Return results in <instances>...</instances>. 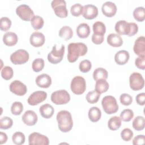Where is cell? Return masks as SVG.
Masks as SVG:
<instances>
[{
  "label": "cell",
  "instance_id": "6da1fadb",
  "mask_svg": "<svg viewBox=\"0 0 145 145\" xmlns=\"http://www.w3.org/2000/svg\"><path fill=\"white\" fill-rule=\"evenodd\" d=\"M67 60L69 62H75L79 57L84 56L87 52L88 48L83 42H71L67 47Z\"/></svg>",
  "mask_w": 145,
  "mask_h": 145
},
{
  "label": "cell",
  "instance_id": "7a4b0ae2",
  "mask_svg": "<svg viewBox=\"0 0 145 145\" xmlns=\"http://www.w3.org/2000/svg\"><path fill=\"white\" fill-rule=\"evenodd\" d=\"M58 122V127L61 131L67 133L70 131L73 126V121L71 113L65 110L59 112L56 116Z\"/></svg>",
  "mask_w": 145,
  "mask_h": 145
},
{
  "label": "cell",
  "instance_id": "3957f363",
  "mask_svg": "<svg viewBox=\"0 0 145 145\" xmlns=\"http://www.w3.org/2000/svg\"><path fill=\"white\" fill-rule=\"evenodd\" d=\"M101 105L104 112L108 114L116 113L118 110V105L114 97L110 95L104 97L101 101Z\"/></svg>",
  "mask_w": 145,
  "mask_h": 145
},
{
  "label": "cell",
  "instance_id": "277c9868",
  "mask_svg": "<svg viewBox=\"0 0 145 145\" xmlns=\"http://www.w3.org/2000/svg\"><path fill=\"white\" fill-rule=\"evenodd\" d=\"M71 91L75 95H82L86 89V82L81 76H74L71 82Z\"/></svg>",
  "mask_w": 145,
  "mask_h": 145
},
{
  "label": "cell",
  "instance_id": "5b68a950",
  "mask_svg": "<svg viewBox=\"0 0 145 145\" xmlns=\"http://www.w3.org/2000/svg\"><path fill=\"white\" fill-rule=\"evenodd\" d=\"M50 99L56 105H63L70 101V96L67 91L61 89L53 92L51 95Z\"/></svg>",
  "mask_w": 145,
  "mask_h": 145
},
{
  "label": "cell",
  "instance_id": "8992f818",
  "mask_svg": "<svg viewBox=\"0 0 145 145\" xmlns=\"http://www.w3.org/2000/svg\"><path fill=\"white\" fill-rule=\"evenodd\" d=\"M52 7L55 14L61 18L67 16L68 11L66 8V3L64 0H53L51 2Z\"/></svg>",
  "mask_w": 145,
  "mask_h": 145
},
{
  "label": "cell",
  "instance_id": "52a82bcc",
  "mask_svg": "<svg viewBox=\"0 0 145 145\" xmlns=\"http://www.w3.org/2000/svg\"><path fill=\"white\" fill-rule=\"evenodd\" d=\"M29 53L24 49H18L10 56V61L14 65L25 63L29 59Z\"/></svg>",
  "mask_w": 145,
  "mask_h": 145
},
{
  "label": "cell",
  "instance_id": "ba28073f",
  "mask_svg": "<svg viewBox=\"0 0 145 145\" xmlns=\"http://www.w3.org/2000/svg\"><path fill=\"white\" fill-rule=\"evenodd\" d=\"M65 54V45H62L59 49H57V46H53L52 50L48 54V60L52 64H57L60 62Z\"/></svg>",
  "mask_w": 145,
  "mask_h": 145
},
{
  "label": "cell",
  "instance_id": "9c48e42d",
  "mask_svg": "<svg viewBox=\"0 0 145 145\" xmlns=\"http://www.w3.org/2000/svg\"><path fill=\"white\" fill-rule=\"evenodd\" d=\"M129 84L131 89L139 91L144 87V80L142 74L137 72H134L130 75Z\"/></svg>",
  "mask_w": 145,
  "mask_h": 145
},
{
  "label": "cell",
  "instance_id": "30bf717a",
  "mask_svg": "<svg viewBox=\"0 0 145 145\" xmlns=\"http://www.w3.org/2000/svg\"><path fill=\"white\" fill-rule=\"evenodd\" d=\"M16 13L22 20L24 21H31L35 16L34 12L31 7L25 4L18 6L16 8Z\"/></svg>",
  "mask_w": 145,
  "mask_h": 145
},
{
  "label": "cell",
  "instance_id": "8fae6325",
  "mask_svg": "<svg viewBox=\"0 0 145 145\" xmlns=\"http://www.w3.org/2000/svg\"><path fill=\"white\" fill-rule=\"evenodd\" d=\"M28 144L29 145H48L49 138L39 133L33 132L28 137Z\"/></svg>",
  "mask_w": 145,
  "mask_h": 145
},
{
  "label": "cell",
  "instance_id": "7c38bea8",
  "mask_svg": "<svg viewBox=\"0 0 145 145\" xmlns=\"http://www.w3.org/2000/svg\"><path fill=\"white\" fill-rule=\"evenodd\" d=\"M9 89L12 93L19 96L24 95L27 91L26 86L18 80L12 81L10 84Z\"/></svg>",
  "mask_w": 145,
  "mask_h": 145
},
{
  "label": "cell",
  "instance_id": "4fadbf2b",
  "mask_svg": "<svg viewBox=\"0 0 145 145\" xmlns=\"http://www.w3.org/2000/svg\"><path fill=\"white\" fill-rule=\"evenodd\" d=\"M47 97V93L42 91H37L33 92L28 98V104L34 106L43 102Z\"/></svg>",
  "mask_w": 145,
  "mask_h": 145
},
{
  "label": "cell",
  "instance_id": "5bb4252c",
  "mask_svg": "<svg viewBox=\"0 0 145 145\" xmlns=\"http://www.w3.org/2000/svg\"><path fill=\"white\" fill-rule=\"evenodd\" d=\"M133 50L138 57H145V38L143 36L136 39L133 46Z\"/></svg>",
  "mask_w": 145,
  "mask_h": 145
},
{
  "label": "cell",
  "instance_id": "9a60e30c",
  "mask_svg": "<svg viewBox=\"0 0 145 145\" xmlns=\"http://www.w3.org/2000/svg\"><path fill=\"white\" fill-rule=\"evenodd\" d=\"M97 15L98 8L96 6L91 4H88L83 6L82 15L86 19H93L97 16Z\"/></svg>",
  "mask_w": 145,
  "mask_h": 145
},
{
  "label": "cell",
  "instance_id": "2e32d148",
  "mask_svg": "<svg viewBox=\"0 0 145 145\" xmlns=\"http://www.w3.org/2000/svg\"><path fill=\"white\" fill-rule=\"evenodd\" d=\"M22 119L24 123L26 125L33 126L37 123L38 117L34 111L28 110L25 112L22 116Z\"/></svg>",
  "mask_w": 145,
  "mask_h": 145
},
{
  "label": "cell",
  "instance_id": "e0dca14e",
  "mask_svg": "<svg viewBox=\"0 0 145 145\" xmlns=\"http://www.w3.org/2000/svg\"><path fill=\"white\" fill-rule=\"evenodd\" d=\"M45 36L40 32H34L32 33L29 38V41L31 45L34 47H40L45 43Z\"/></svg>",
  "mask_w": 145,
  "mask_h": 145
},
{
  "label": "cell",
  "instance_id": "ac0fdd59",
  "mask_svg": "<svg viewBox=\"0 0 145 145\" xmlns=\"http://www.w3.org/2000/svg\"><path fill=\"white\" fill-rule=\"evenodd\" d=\"M115 31L119 35H125L129 36L130 30V22L126 20H120L115 24Z\"/></svg>",
  "mask_w": 145,
  "mask_h": 145
},
{
  "label": "cell",
  "instance_id": "d6986e66",
  "mask_svg": "<svg viewBox=\"0 0 145 145\" xmlns=\"http://www.w3.org/2000/svg\"><path fill=\"white\" fill-rule=\"evenodd\" d=\"M117 6L116 4L110 1H107L103 3L101 10L103 14L109 18L115 15L117 12Z\"/></svg>",
  "mask_w": 145,
  "mask_h": 145
},
{
  "label": "cell",
  "instance_id": "ffe728a7",
  "mask_svg": "<svg viewBox=\"0 0 145 145\" xmlns=\"http://www.w3.org/2000/svg\"><path fill=\"white\" fill-rule=\"evenodd\" d=\"M36 83L39 87L47 88L52 84L51 77L47 74H42L38 75L35 80Z\"/></svg>",
  "mask_w": 145,
  "mask_h": 145
},
{
  "label": "cell",
  "instance_id": "44dd1931",
  "mask_svg": "<svg viewBox=\"0 0 145 145\" xmlns=\"http://www.w3.org/2000/svg\"><path fill=\"white\" fill-rule=\"evenodd\" d=\"M130 58V54L126 50H122L118 51L114 56V61L117 64L119 65H123L126 64Z\"/></svg>",
  "mask_w": 145,
  "mask_h": 145
},
{
  "label": "cell",
  "instance_id": "7402d4cb",
  "mask_svg": "<svg viewBox=\"0 0 145 145\" xmlns=\"http://www.w3.org/2000/svg\"><path fill=\"white\" fill-rule=\"evenodd\" d=\"M106 41L108 44L113 47H120L123 44V40L118 34L110 33L108 35Z\"/></svg>",
  "mask_w": 145,
  "mask_h": 145
},
{
  "label": "cell",
  "instance_id": "603a6c76",
  "mask_svg": "<svg viewBox=\"0 0 145 145\" xmlns=\"http://www.w3.org/2000/svg\"><path fill=\"white\" fill-rule=\"evenodd\" d=\"M18 38L17 35L12 32H7L3 35V42L8 46H14L18 42Z\"/></svg>",
  "mask_w": 145,
  "mask_h": 145
},
{
  "label": "cell",
  "instance_id": "cb8c5ba5",
  "mask_svg": "<svg viewBox=\"0 0 145 145\" xmlns=\"http://www.w3.org/2000/svg\"><path fill=\"white\" fill-rule=\"evenodd\" d=\"M76 31V34L79 37L85 39L88 37L90 34V28L88 24L82 23L78 25Z\"/></svg>",
  "mask_w": 145,
  "mask_h": 145
},
{
  "label": "cell",
  "instance_id": "d4e9b609",
  "mask_svg": "<svg viewBox=\"0 0 145 145\" xmlns=\"http://www.w3.org/2000/svg\"><path fill=\"white\" fill-rule=\"evenodd\" d=\"M39 112L43 118L49 119L53 116L54 112V109L50 104L46 103L40 107Z\"/></svg>",
  "mask_w": 145,
  "mask_h": 145
},
{
  "label": "cell",
  "instance_id": "484cf974",
  "mask_svg": "<svg viewBox=\"0 0 145 145\" xmlns=\"http://www.w3.org/2000/svg\"><path fill=\"white\" fill-rule=\"evenodd\" d=\"M88 116L91 121L93 122H96L101 118V110L98 107L92 106L89 109Z\"/></svg>",
  "mask_w": 145,
  "mask_h": 145
},
{
  "label": "cell",
  "instance_id": "4316f807",
  "mask_svg": "<svg viewBox=\"0 0 145 145\" xmlns=\"http://www.w3.org/2000/svg\"><path fill=\"white\" fill-rule=\"evenodd\" d=\"M109 83L105 79H99L96 81L95 90L99 94H101L106 92L109 89Z\"/></svg>",
  "mask_w": 145,
  "mask_h": 145
},
{
  "label": "cell",
  "instance_id": "83f0119b",
  "mask_svg": "<svg viewBox=\"0 0 145 145\" xmlns=\"http://www.w3.org/2000/svg\"><path fill=\"white\" fill-rule=\"evenodd\" d=\"M108 76V73L106 70L103 67H98L93 72V78L95 80L97 81L99 79H106Z\"/></svg>",
  "mask_w": 145,
  "mask_h": 145
},
{
  "label": "cell",
  "instance_id": "f1b7e54d",
  "mask_svg": "<svg viewBox=\"0 0 145 145\" xmlns=\"http://www.w3.org/2000/svg\"><path fill=\"white\" fill-rule=\"evenodd\" d=\"M121 125V119L118 116L112 117L108 122V128L111 130H118Z\"/></svg>",
  "mask_w": 145,
  "mask_h": 145
},
{
  "label": "cell",
  "instance_id": "f546056e",
  "mask_svg": "<svg viewBox=\"0 0 145 145\" xmlns=\"http://www.w3.org/2000/svg\"><path fill=\"white\" fill-rule=\"evenodd\" d=\"M59 36L64 40H68L72 37L73 31L71 27L67 25H65L59 29Z\"/></svg>",
  "mask_w": 145,
  "mask_h": 145
},
{
  "label": "cell",
  "instance_id": "4dcf8cb0",
  "mask_svg": "<svg viewBox=\"0 0 145 145\" xmlns=\"http://www.w3.org/2000/svg\"><path fill=\"white\" fill-rule=\"evenodd\" d=\"M93 33L97 35H103L106 32L105 24L100 21H97L93 23L92 26Z\"/></svg>",
  "mask_w": 145,
  "mask_h": 145
},
{
  "label": "cell",
  "instance_id": "1f68e13d",
  "mask_svg": "<svg viewBox=\"0 0 145 145\" xmlns=\"http://www.w3.org/2000/svg\"><path fill=\"white\" fill-rule=\"evenodd\" d=\"M145 125V120L143 116H138L134 118L133 121V127L137 131H140L144 129Z\"/></svg>",
  "mask_w": 145,
  "mask_h": 145
},
{
  "label": "cell",
  "instance_id": "d6a6232c",
  "mask_svg": "<svg viewBox=\"0 0 145 145\" xmlns=\"http://www.w3.org/2000/svg\"><path fill=\"white\" fill-rule=\"evenodd\" d=\"M133 16L138 22H143L145 19V9L143 7L139 6L133 11Z\"/></svg>",
  "mask_w": 145,
  "mask_h": 145
},
{
  "label": "cell",
  "instance_id": "836d02e7",
  "mask_svg": "<svg viewBox=\"0 0 145 145\" xmlns=\"http://www.w3.org/2000/svg\"><path fill=\"white\" fill-rule=\"evenodd\" d=\"M31 25L34 29L38 30L42 28L44 25V19L39 15H35L31 20Z\"/></svg>",
  "mask_w": 145,
  "mask_h": 145
},
{
  "label": "cell",
  "instance_id": "e575fe53",
  "mask_svg": "<svg viewBox=\"0 0 145 145\" xmlns=\"http://www.w3.org/2000/svg\"><path fill=\"white\" fill-rule=\"evenodd\" d=\"M25 135L24 134L20 131L15 132L12 136V142L16 145H21L24 144L25 142Z\"/></svg>",
  "mask_w": 145,
  "mask_h": 145
},
{
  "label": "cell",
  "instance_id": "d590c367",
  "mask_svg": "<svg viewBox=\"0 0 145 145\" xmlns=\"http://www.w3.org/2000/svg\"><path fill=\"white\" fill-rule=\"evenodd\" d=\"M44 65V60L42 58H38L34 59V61H33L32 64V68L35 72H38L41 71L43 69Z\"/></svg>",
  "mask_w": 145,
  "mask_h": 145
},
{
  "label": "cell",
  "instance_id": "8d00e7d4",
  "mask_svg": "<svg viewBox=\"0 0 145 145\" xmlns=\"http://www.w3.org/2000/svg\"><path fill=\"white\" fill-rule=\"evenodd\" d=\"M100 94L97 93L95 90L88 92L86 96V99L88 103L90 104L96 103L100 98Z\"/></svg>",
  "mask_w": 145,
  "mask_h": 145
},
{
  "label": "cell",
  "instance_id": "74e56055",
  "mask_svg": "<svg viewBox=\"0 0 145 145\" xmlns=\"http://www.w3.org/2000/svg\"><path fill=\"white\" fill-rule=\"evenodd\" d=\"M1 76L5 80L11 79L14 75V71L12 69L8 66H4L1 70Z\"/></svg>",
  "mask_w": 145,
  "mask_h": 145
},
{
  "label": "cell",
  "instance_id": "f35d334b",
  "mask_svg": "<svg viewBox=\"0 0 145 145\" xmlns=\"http://www.w3.org/2000/svg\"><path fill=\"white\" fill-rule=\"evenodd\" d=\"M13 124L12 120L7 116L2 117L0 120V129H8L11 127Z\"/></svg>",
  "mask_w": 145,
  "mask_h": 145
},
{
  "label": "cell",
  "instance_id": "ab89813d",
  "mask_svg": "<svg viewBox=\"0 0 145 145\" xmlns=\"http://www.w3.org/2000/svg\"><path fill=\"white\" fill-rule=\"evenodd\" d=\"M23 110V105L21 102L15 101L11 106V113L15 116H18L21 114Z\"/></svg>",
  "mask_w": 145,
  "mask_h": 145
},
{
  "label": "cell",
  "instance_id": "60d3db41",
  "mask_svg": "<svg viewBox=\"0 0 145 145\" xmlns=\"http://www.w3.org/2000/svg\"><path fill=\"white\" fill-rule=\"evenodd\" d=\"M134 117V112L130 109H126L122 110L120 114V118L125 122H129Z\"/></svg>",
  "mask_w": 145,
  "mask_h": 145
},
{
  "label": "cell",
  "instance_id": "b9f144b4",
  "mask_svg": "<svg viewBox=\"0 0 145 145\" xmlns=\"http://www.w3.org/2000/svg\"><path fill=\"white\" fill-rule=\"evenodd\" d=\"M92 67V63L88 59H84L79 63V68L81 72L83 73L88 72Z\"/></svg>",
  "mask_w": 145,
  "mask_h": 145
},
{
  "label": "cell",
  "instance_id": "7bdbcfd3",
  "mask_svg": "<svg viewBox=\"0 0 145 145\" xmlns=\"http://www.w3.org/2000/svg\"><path fill=\"white\" fill-rule=\"evenodd\" d=\"M83 6L80 3H75L71 6L70 8V12L72 15L74 16H79L82 14Z\"/></svg>",
  "mask_w": 145,
  "mask_h": 145
},
{
  "label": "cell",
  "instance_id": "ee69618b",
  "mask_svg": "<svg viewBox=\"0 0 145 145\" xmlns=\"http://www.w3.org/2000/svg\"><path fill=\"white\" fill-rule=\"evenodd\" d=\"M11 25V21L7 17H2L0 20V28L3 31H8Z\"/></svg>",
  "mask_w": 145,
  "mask_h": 145
},
{
  "label": "cell",
  "instance_id": "f6af8a7d",
  "mask_svg": "<svg viewBox=\"0 0 145 145\" xmlns=\"http://www.w3.org/2000/svg\"><path fill=\"white\" fill-rule=\"evenodd\" d=\"M133 137V131L129 128H125L121 132V137L123 140L128 142L130 141Z\"/></svg>",
  "mask_w": 145,
  "mask_h": 145
},
{
  "label": "cell",
  "instance_id": "bcb514c9",
  "mask_svg": "<svg viewBox=\"0 0 145 145\" xmlns=\"http://www.w3.org/2000/svg\"><path fill=\"white\" fill-rule=\"evenodd\" d=\"M120 100L121 103L125 105L128 106L130 105L133 102V97L131 95L127 93H122L120 95Z\"/></svg>",
  "mask_w": 145,
  "mask_h": 145
},
{
  "label": "cell",
  "instance_id": "7dc6e473",
  "mask_svg": "<svg viewBox=\"0 0 145 145\" xmlns=\"http://www.w3.org/2000/svg\"><path fill=\"white\" fill-rule=\"evenodd\" d=\"M135 65L137 68L144 70L145 69V57H138L135 60Z\"/></svg>",
  "mask_w": 145,
  "mask_h": 145
},
{
  "label": "cell",
  "instance_id": "c3c4849f",
  "mask_svg": "<svg viewBox=\"0 0 145 145\" xmlns=\"http://www.w3.org/2000/svg\"><path fill=\"white\" fill-rule=\"evenodd\" d=\"M104 37L103 35H95L94 33H93V35H92V41L96 45H99V44H101L103 41H104Z\"/></svg>",
  "mask_w": 145,
  "mask_h": 145
},
{
  "label": "cell",
  "instance_id": "681fc988",
  "mask_svg": "<svg viewBox=\"0 0 145 145\" xmlns=\"http://www.w3.org/2000/svg\"><path fill=\"white\" fill-rule=\"evenodd\" d=\"M145 136L144 135H138L133 140V144L134 145L143 144L144 143Z\"/></svg>",
  "mask_w": 145,
  "mask_h": 145
},
{
  "label": "cell",
  "instance_id": "f907efd6",
  "mask_svg": "<svg viewBox=\"0 0 145 145\" xmlns=\"http://www.w3.org/2000/svg\"><path fill=\"white\" fill-rule=\"evenodd\" d=\"M137 104L139 105H144L145 104V93L144 92L138 94L135 97Z\"/></svg>",
  "mask_w": 145,
  "mask_h": 145
},
{
  "label": "cell",
  "instance_id": "816d5d0a",
  "mask_svg": "<svg viewBox=\"0 0 145 145\" xmlns=\"http://www.w3.org/2000/svg\"><path fill=\"white\" fill-rule=\"evenodd\" d=\"M138 31V25L134 22H130V30L129 36H133L137 33Z\"/></svg>",
  "mask_w": 145,
  "mask_h": 145
},
{
  "label": "cell",
  "instance_id": "f5cc1de1",
  "mask_svg": "<svg viewBox=\"0 0 145 145\" xmlns=\"http://www.w3.org/2000/svg\"><path fill=\"white\" fill-rule=\"evenodd\" d=\"M7 140V135L6 133L3 132L0 133V143L1 144H2L3 143H5Z\"/></svg>",
  "mask_w": 145,
  "mask_h": 145
}]
</instances>
